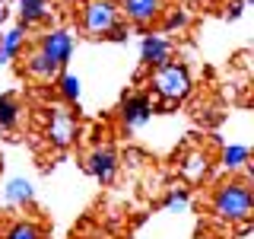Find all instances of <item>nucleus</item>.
<instances>
[{
    "instance_id": "f257e3e1",
    "label": "nucleus",
    "mask_w": 254,
    "mask_h": 239,
    "mask_svg": "<svg viewBox=\"0 0 254 239\" xmlns=\"http://www.w3.org/2000/svg\"><path fill=\"white\" fill-rule=\"evenodd\" d=\"M251 211H254V195L248 182H222L213 195V214L219 220L245 223L251 220Z\"/></svg>"
},
{
    "instance_id": "f03ea898",
    "label": "nucleus",
    "mask_w": 254,
    "mask_h": 239,
    "mask_svg": "<svg viewBox=\"0 0 254 239\" xmlns=\"http://www.w3.org/2000/svg\"><path fill=\"white\" fill-rule=\"evenodd\" d=\"M149 86H153V93L162 99V106L169 109L175 102H181L185 96L190 93V74L185 64L178 61H165L153 67V77H149Z\"/></svg>"
},
{
    "instance_id": "7ed1b4c3",
    "label": "nucleus",
    "mask_w": 254,
    "mask_h": 239,
    "mask_svg": "<svg viewBox=\"0 0 254 239\" xmlns=\"http://www.w3.org/2000/svg\"><path fill=\"white\" fill-rule=\"evenodd\" d=\"M118 3L115 0H86L83 3V29L92 38H105L118 26Z\"/></svg>"
},
{
    "instance_id": "20e7f679",
    "label": "nucleus",
    "mask_w": 254,
    "mask_h": 239,
    "mask_svg": "<svg viewBox=\"0 0 254 239\" xmlns=\"http://www.w3.org/2000/svg\"><path fill=\"white\" fill-rule=\"evenodd\" d=\"M79 121L70 109H51V118H48V137H51L54 147H70L76 140Z\"/></svg>"
},
{
    "instance_id": "39448f33",
    "label": "nucleus",
    "mask_w": 254,
    "mask_h": 239,
    "mask_svg": "<svg viewBox=\"0 0 254 239\" xmlns=\"http://www.w3.org/2000/svg\"><path fill=\"white\" fill-rule=\"evenodd\" d=\"M118 13H124L137 26H149V22L162 19L165 0H118Z\"/></svg>"
},
{
    "instance_id": "423d86ee",
    "label": "nucleus",
    "mask_w": 254,
    "mask_h": 239,
    "mask_svg": "<svg viewBox=\"0 0 254 239\" xmlns=\"http://www.w3.org/2000/svg\"><path fill=\"white\" fill-rule=\"evenodd\" d=\"M38 51H42L48 61H54L58 67H64V64L70 61V54H73V38H70L67 29H54V32H48L42 38Z\"/></svg>"
},
{
    "instance_id": "0eeeda50",
    "label": "nucleus",
    "mask_w": 254,
    "mask_h": 239,
    "mask_svg": "<svg viewBox=\"0 0 254 239\" xmlns=\"http://www.w3.org/2000/svg\"><path fill=\"white\" fill-rule=\"evenodd\" d=\"M149 118H153V102H149V96L133 93V96H127V99L121 102V121H124L127 131L143 127Z\"/></svg>"
},
{
    "instance_id": "6e6552de",
    "label": "nucleus",
    "mask_w": 254,
    "mask_h": 239,
    "mask_svg": "<svg viewBox=\"0 0 254 239\" xmlns=\"http://www.w3.org/2000/svg\"><path fill=\"white\" fill-rule=\"evenodd\" d=\"M86 169H89L92 179H99L102 185H108V182L115 179V172H118V159H115V153H111L108 147H95L89 153V159H86Z\"/></svg>"
},
{
    "instance_id": "1a4fd4ad",
    "label": "nucleus",
    "mask_w": 254,
    "mask_h": 239,
    "mask_svg": "<svg viewBox=\"0 0 254 239\" xmlns=\"http://www.w3.org/2000/svg\"><path fill=\"white\" fill-rule=\"evenodd\" d=\"M140 58L143 64H149V67H159V64H165L172 58V45H169V38H162V35H143V45H140Z\"/></svg>"
},
{
    "instance_id": "9d476101",
    "label": "nucleus",
    "mask_w": 254,
    "mask_h": 239,
    "mask_svg": "<svg viewBox=\"0 0 254 239\" xmlns=\"http://www.w3.org/2000/svg\"><path fill=\"white\" fill-rule=\"evenodd\" d=\"M26 70H29V77L42 80V83H51V80H58V74H61V67L54 61H48L42 51H32L26 58Z\"/></svg>"
},
{
    "instance_id": "9b49d317",
    "label": "nucleus",
    "mask_w": 254,
    "mask_h": 239,
    "mask_svg": "<svg viewBox=\"0 0 254 239\" xmlns=\"http://www.w3.org/2000/svg\"><path fill=\"white\" fill-rule=\"evenodd\" d=\"M51 16V3L48 0H19V22L22 26H35V22H45Z\"/></svg>"
},
{
    "instance_id": "f8f14e48",
    "label": "nucleus",
    "mask_w": 254,
    "mask_h": 239,
    "mask_svg": "<svg viewBox=\"0 0 254 239\" xmlns=\"http://www.w3.org/2000/svg\"><path fill=\"white\" fill-rule=\"evenodd\" d=\"M22 45H26V26L19 22V26H13L3 38H0V64L13 61L16 54L22 51Z\"/></svg>"
},
{
    "instance_id": "ddd939ff",
    "label": "nucleus",
    "mask_w": 254,
    "mask_h": 239,
    "mask_svg": "<svg viewBox=\"0 0 254 239\" xmlns=\"http://www.w3.org/2000/svg\"><path fill=\"white\" fill-rule=\"evenodd\" d=\"M181 175H185L188 182H200L206 175V153H200V150H190V153L181 159Z\"/></svg>"
},
{
    "instance_id": "4468645a",
    "label": "nucleus",
    "mask_w": 254,
    "mask_h": 239,
    "mask_svg": "<svg viewBox=\"0 0 254 239\" xmlns=\"http://www.w3.org/2000/svg\"><path fill=\"white\" fill-rule=\"evenodd\" d=\"M222 166H226V169H245V166H248V147H242V143L226 147L222 150Z\"/></svg>"
},
{
    "instance_id": "2eb2a0df",
    "label": "nucleus",
    "mask_w": 254,
    "mask_h": 239,
    "mask_svg": "<svg viewBox=\"0 0 254 239\" xmlns=\"http://www.w3.org/2000/svg\"><path fill=\"white\" fill-rule=\"evenodd\" d=\"M19 102L13 99V96H0V127H16L19 121Z\"/></svg>"
},
{
    "instance_id": "dca6fc26",
    "label": "nucleus",
    "mask_w": 254,
    "mask_h": 239,
    "mask_svg": "<svg viewBox=\"0 0 254 239\" xmlns=\"http://www.w3.org/2000/svg\"><path fill=\"white\" fill-rule=\"evenodd\" d=\"M79 77L73 74H58V93H61V99L64 102H76L79 99Z\"/></svg>"
},
{
    "instance_id": "f3484780",
    "label": "nucleus",
    "mask_w": 254,
    "mask_h": 239,
    "mask_svg": "<svg viewBox=\"0 0 254 239\" xmlns=\"http://www.w3.org/2000/svg\"><path fill=\"white\" fill-rule=\"evenodd\" d=\"M6 201L10 204H29L32 201V185L26 179H13L10 185H6Z\"/></svg>"
},
{
    "instance_id": "a211bd4d",
    "label": "nucleus",
    "mask_w": 254,
    "mask_h": 239,
    "mask_svg": "<svg viewBox=\"0 0 254 239\" xmlns=\"http://www.w3.org/2000/svg\"><path fill=\"white\" fill-rule=\"evenodd\" d=\"M6 239H42V230H38L35 223H29V220H19V223H13V227L6 230Z\"/></svg>"
},
{
    "instance_id": "6ab92c4d",
    "label": "nucleus",
    "mask_w": 254,
    "mask_h": 239,
    "mask_svg": "<svg viewBox=\"0 0 254 239\" xmlns=\"http://www.w3.org/2000/svg\"><path fill=\"white\" fill-rule=\"evenodd\" d=\"M185 204H188V188L169 191V198H165V207H169V211H175V207H185Z\"/></svg>"
},
{
    "instance_id": "aec40b11",
    "label": "nucleus",
    "mask_w": 254,
    "mask_h": 239,
    "mask_svg": "<svg viewBox=\"0 0 254 239\" xmlns=\"http://www.w3.org/2000/svg\"><path fill=\"white\" fill-rule=\"evenodd\" d=\"M185 22H188V13H169V16H165V26H169V29H175V26H185Z\"/></svg>"
},
{
    "instance_id": "412c9836",
    "label": "nucleus",
    "mask_w": 254,
    "mask_h": 239,
    "mask_svg": "<svg viewBox=\"0 0 254 239\" xmlns=\"http://www.w3.org/2000/svg\"><path fill=\"white\" fill-rule=\"evenodd\" d=\"M105 38H111V42H127V29L121 26V22H118V26H115V29H111V32H108V35H105Z\"/></svg>"
},
{
    "instance_id": "4be33fe9",
    "label": "nucleus",
    "mask_w": 254,
    "mask_h": 239,
    "mask_svg": "<svg viewBox=\"0 0 254 239\" xmlns=\"http://www.w3.org/2000/svg\"><path fill=\"white\" fill-rule=\"evenodd\" d=\"M3 19H6V6L0 3V26H3Z\"/></svg>"
},
{
    "instance_id": "5701e85b",
    "label": "nucleus",
    "mask_w": 254,
    "mask_h": 239,
    "mask_svg": "<svg viewBox=\"0 0 254 239\" xmlns=\"http://www.w3.org/2000/svg\"><path fill=\"white\" fill-rule=\"evenodd\" d=\"M245 3H251V0H245Z\"/></svg>"
}]
</instances>
